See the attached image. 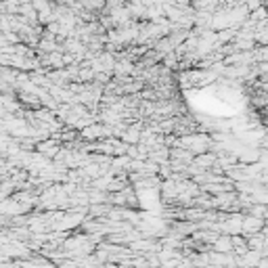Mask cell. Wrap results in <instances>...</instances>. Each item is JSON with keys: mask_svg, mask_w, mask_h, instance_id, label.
<instances>
[{"mask_svg": "<svg viewBox=\"0 0 268 268\" xmlns=\"http://www.w3.org/2000/svg\"><path fill=\"white\" fill-rule=\"evenodd\" d=\"M180 145L188 153H208V149L212 147V140L206 134H188L180 138Z\"/></svg>", "mask_w": 268, "mask_h": 268, "instance_id": "cell-1", "label": "cell"}, {"mask_svg": "<svg viewBox=\"0 0 268 268\" xmlns=\"http://www.w3.org/2000/svg\"><path fill=\"white\" fill-rule=\"evenodd\" d=\"M214 249H216V254H233L231 235H218L216 241H214Z\"/></svg>", "mask_w": 268, "mask_h": 268, "instance_id": "cell-3", "label": "cell"}, {"mask_svg": "<svg viewBox=\"0 0 268 268\" xmlns=\"http://www.w3.org/2000/svg\"><path fill=\"white\" fill-rule=\"evenodd\" d=\"M40 151L44 155H55L57 153V145L55 143H44V145H40Z\"/></svg>", "mask_w": 268, "mask_h": 268, "instance_id": "cell-4", "label": "cell"}, {"mask_svg": "<svg viewBox=\"0 0 268 268\" xmlns=\"http://www.w3.org/2000/svg\"><path fill=\"white\" fill-rule=\"evenodd\" d=\"M264 226H266V222L262 218H258V216H243V224H241V235H245V239L247 237H251V235H258V233H262L264 231Z\"/></svg>", "mask_w": 268, "mask_h": 268, "instance_id": "cell-2", "label": "cell"}]
</instances>
